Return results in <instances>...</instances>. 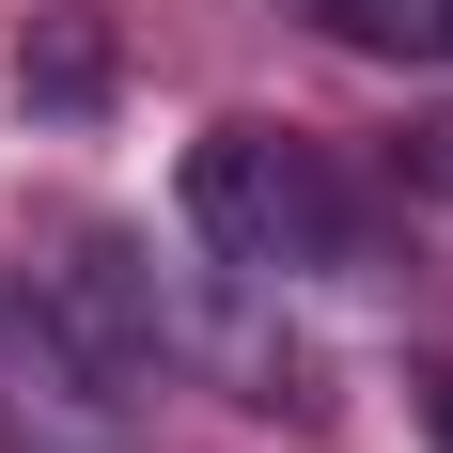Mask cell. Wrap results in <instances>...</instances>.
I'll return each mask as SVG.
<instances>
[{
	"label": "cell",
	"instance_id": "6da1fadb",
	"mask_svg": "<svg viewBox=\"0 0 453 453\" xmlns=\"http://www.w3.org/2000/svg\"><path fill=\"white\" fill-rule=\"evenodd\" d=\"M173 203H188V234H203L234 281L360 266V188L328 173V141H297V126H203L188 173H173Z\"/></svg>",
	"mask_w": 453,
	"mask_h": 453
},
{
	"label": "cell",
	"instance_id": "7a4b0ae2",
	"mask_svg": "<svg viewBox=\"0 0 453 453\" xmlns=\"http://www.w3.org/2000/svg\"><path fill=\"white\" fill-rule=\"evenodd\" d=\"M0 453H141V391L94 375V344L32 281H0Z\"/></svg>",
	"mask_w": 453,
	"mask_h": 453
},
{
	"label": "cell",
	"instance_id": "3957f363",
	"mask_svg": "<svg viewBox=\"0 0 453 453\" xmlns=\"http://www.w3.org/2000/svg\"><path fill=\"white\" fill-rule=\"evenodd\" d=\"M32 297L94 344V375H110V391H157V375L188 360V313L157 297V266H141L126 234H63V266H47Z\"/></svg>",
	"mask_w": 453,
	"mask_h": 453
},
{
	"label": "cell",
	"instance_id": "277c9868",
	"mask_svg": "<svg viewBox=\"0 0 453 453\" xmlns=\"http://www.w3.org/2000/svg\"><path fill=\"white\" fill-rule=\"evenodd\" d=\"M16 110H63V126L110 110V32H94V16H32V32H16Z\"/></svg>",
	"mask_w": 453,
	"mask_h": 453
},
{
	"label": "cell",
	"instance_id": "5b68a950",
	"mask_svg": "<svg viewBox=\"0 0 453 453\" xmlns=\"http://www.w3.org/2000/svg\"><path fill=\"white\" fill-rule=\"evenodd\" d=\"M297 16L375 47V63H453V0H297Z\"/></svg>",
	"mask_w": 453,
	"mask_h": 453
},
{
	"label": "cell",
	"instance_id": "8992f818",
	"mask_svg": "<svg viewBox=\"0 0 453 453\" xmlns=\"http://www.w3.org/2000/svg\"><path fill=\"white\" fill-rule=\"evenodd\" d=\"M407 188H422V203H453V126H407Z\"/></svg>",
	"mask_w": 453,
	"mask_h": 453
}]
</instances>
